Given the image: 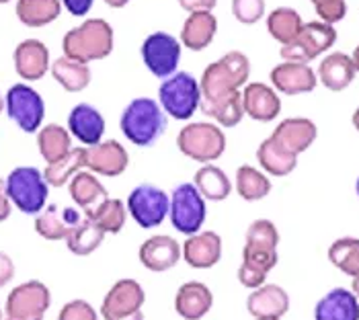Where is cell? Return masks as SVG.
<instances>
[{"label":"cell","instance_id":"obj_4","mask_svg":"<svg viewBox=\"0 0 359 320\" xmlns=\"http://www.w3.org/2000/svg\"><path fill=\"white\" fill-rule=\"evenodd\" d=\"M6 193L17 210L27 215H37L46 208L50 185L43 173L35 166H17L4 179Z\"/></svg>","mask_w":359,"mask_h":320},{"label":"cell","instance_id":"obj_58","mask_svg":"<svg viewBox=\"0 0 359 320\" xmlns=\"http://www.w3.org/2000/svg\"><path fill=\"white\" fill-rule=\"evenodd\" d=\"M0 320H2V310H0Z\"/></svg>","mask_w":359,"mask_h":320},{"label":"cell","instance_id":"obj_7","mask_svg":"<svg viewBox=\"0 0 359 320\" xmlns=\"http://www.w3.org/2000/svg\"><path fill=\"white\" fill-rule=\"evenodd\" d=\"M170 224L177 232L191 236L201 230L208 218L205 199L197 191L194 183H181L170 193V208H168Z\"/></svg>","mask_w":359,"mask_h":320},{"label":"cell","instance_id":"obj_27","mask_svg":"<svg viewBox=\"0 0 359 320\" xmlns=\"http://www.w3.org/2000/svg\"><path fill=\"white\" fill-rule=\"evenodd\" d=\"M68 191H70L72 201L83 210L84 215L95 212V210L109 197L107 189H105V185L99 181V177H97L95 173H90V171H86V168L79 171V173L70 179Z\"/></svg>","mask_w":359,"mask_h":320},{"label":"cell","instance_id":"obj_53","mask_svg":"<svg viewBox=\"0 0 359 320\" xmlns=\"http://www.w3.org/2000/svg\"><path fill=\"white\" fill-rule=\"evenodd\" d=\"M310 2H312L314 6H318V4H323V2H329V0H310Z\"/></svg>","mask_w":359,"mask_h":320},{"label":"cell","instance_id":"obj_51","mask_svg":"<svg viewBox=\"0 0 359 320\" xmlns=\"http://www.w3.org/2000/svg\"><path fill=\"white\" fill-rule=\"evenodd\" d=\"M351 292L355 293V298L359 300V275H355V277H353V284H351Z\"/></svg>","mask_w":359,"mask_h":320},{"label":"cell","instance_id":"obj_43","mask_svg":"<svg viewBox=\"0 0 359 320\" xmlns=\"http://www.w3.org/2000/svg\"><path fill=\"white\" fill-rule=\"evenodd\" d=\"M57 320H99V316L86 300H70L62 306Z\"/></svg>","mask_w":359,"mask_h":320},{"label":"cell","instance_id":"obj_11","mask_svg":"<svg viewBox=\"0 0 359 320\" xmlns=\"http://www.w3.org/2000/svg\"><path fill=\"white\" fill-rule=\"evenodd\" d=\"M52 304V293L46 284L31 279L17 286L6 298L4 320H43Z\"/></svg>","mask_w":359,"mask_h":320},{"label":"cell","instance_id":"obj_3","mask_svg":"<svg viewBox=\"0 0 359 320\" xmlns=\"http://www.w3.org/2000/svg\"><path fill=\"white\" fill-rule=\"evenodd\" d=\"M115 35L105 19H86L83 25L70 29L62 39L64 55L83 64L103 60L113 52Z\"/></svg>","mask_w":359,"mask_h":320},{"label":"cell","instance_id":"obj_17","mask_svg":"<svg viewBox=\"0 0 359 320\" xmlns=\"http://www.w3.org/2000/svg\"><path fill=\"white\" fill-rule=\"evenodd\" d=\"M13 62H15L17 74L23 80H27V82L41 80L48 74V70L52 66L50 50L39 39H25V41H21L15 48V52H13Z\"/></svg>","mask_w":359,"mask_h":320},{"label":"cell","instance_id":"obj_24","mask_svg":"<svg viewBox=\"0 0 359 320\" xmlns=\"http://www.w3.org/2000/svg\"><path fill=\"white\" fill-rule=\"evenodd\" d=\"M247 310L255 319H281L290 310V295L276 284H263L247 298Z\"/></svg>","mask_w":359,"mask_h":320},{"label":"cell","instance_id":"obj_9","mask_svg":"<svg viewBox=\"0 0 359 320\" xmlns=\"http://www.w3.org/2000/svg\"><path fill=\"white\" fill-rule=\"evenodd\" d=\"M337 41V29L323 21H310L304 23L298 37L285 46H281L283 62H300L308 64L320 53L329 52Z\"/></svg>","mask_w":359,"mask_h":320},{"label":"cell","instance_id":"obj_38","mask_svg":"<svg viewBox=\"0 0 359 320\" xmlns=\"http://www.w3.org/2000/svg\"><path fill=\"white\" fill-rule=\"evenodd\" d=\"M234 185H236V193L245 201H259L271 193L269 177L250 164H243L236 168V183Z\"/></svg>","mask_w":359,"mask_h":320},{"label":"cell","instance_id":"obj_6","mask_svg":"<svg viewBox=\"0 0 359 320\" xmlns=\"http://www.w3.org/2000/svg\"><path fill=\"white\" fill-rule=\"evenodd\" d=\"M158 103L166 115L177 121L191 119L201 105L199 80L189 72H175L158 86Z\"/></svg>","mask_w":359,"mask_h":320},{"label":"cell","instance_id":"obj_49","mask_svg":"<svg viewBox=\"0 0 359 320\" xmlns=\"http://www.w3.org/2000/svg\"><path fill=\"white\" fill-rule=\"evenodd\" d=\"M103 2L111 8H123L126 4H130V0H103Z\"/></svg>","mask_w":359,"mask_h":320},{"label":"cell","instance_id":"obj_44","mask_svg":"<svg viewBox=\"0 0 359 320\" xmlns=\"http://www.w3.org/2000/svg\"><path fill=\"white\" fill-rule=\"evenodd\" d=\"M265 279H267V273L261 271V269H257V267L249 265V263H245V261H243V265L238 267V281H241L245 288H249V290L261 288V286L265 284Z\"/></svg>","mask_w":359,"mask_h":320},{"label":"cell","instance_id":"obj_48","mask_svg":"<svg viewBox=\"0 0 359 320\" xmlns=\"http://www.w3.org/2000/svg\"><path fill=\"white\" fill-rule=\"evenodd\" d=\"M13 212V201L6 193V187H4V179H0V222L8 220V215Z\"/></svg>","mask_w":359,"mask_h":320},{"label":"cell","instance_id":"obj_8","mask_svg":"<svg viewBox=\"0 0 359 320\" xmlns=\"http://www.w3.org/2000/svg\"><path fill=\"white\" fill-rule=\"evenodd\" d=\"M4 109L11 121H15L21 132L37 133L43 126V117H46L43 97L25 82H17L6 91Z\"/></svg>","mask_w":359,"mask_h":320},{"label":"cell","instance_id":"obj_54","mask_svg":"<svg viewBox=\"0 0 359 320\" xmlns=\"http://www.w3.org/2000/svg\"><path fill=\"white\" fill-rule=\"evenodd\" d=\"M4 111V99H2V93H0V113Z\"/></svg>","mask_w":359,"mask_h":320},{"label":"cell","instance_id":"obj_26","mask_svg":"<svg viewBox=\"0 0 359 320\" xmlns=\"http://www.w3.org/2000/svg\"><path fill=\"white\" fill-rule=\"evenodd\" d=\"M218 33V19L212 11H197L189 13L181 29V46H185L191 52L205 50Z\"/></svg>","mask_w":359,"mask_h":320},{"label":"cell","instance_id":"obj_57","mask_svg":"<svg viewBox=\"0 0 359 320\" xmlns=\"http://www.w3.org/2000/svg\"><path fill=\"white\" fill-rule=\"evenodd\" d=\"M6 2H11V0H0V4H6Z\"/></svg>","mask_w":359,"mask_h":320},{"label":"cell","instance_id":"obj_5","mask_svg":"<svg viewBox=\"0 0 359 320\" xmlns=\"http://www.w3.org/2000/svg\"><path fill=\"white\" fill-rule=\"evenodd\" d=\"M177 148L187 159L210 164L226 152V133L214 121H191L177 135Z\"/></svg>","mask_w":359,"mask_h":320},{"label":"cell","instance_id":"obj_16","mask_svg":"<svg viewBox=\"0 0 359 320\" xmlns=\"http://www.w3.org/2000/svg\"><path fill=\"white\" fill-rule=\"evenodd\" d=\"M271 84L277 93L281 95H304L312 93L318 84L316 72L310 68V64H300V62H281L269 74Z\"/></svg>","mask_w":359,"mask_h":320},{"label":"cell","instance_id":"obj_42","mask_svg":"<svg viewBox=\"0 0 359 320\" xmlns=\"http://www.w3.org/2000/svg\"><path fill=\"white\" fill-rule=\"evenodd\" d=\"M232 15L243 25H255L265 15V0H232Z\"/></svg>","mask_w":359,"mask_h":320},{"label":"cell","instance_id":"obj_2","mask_svg":"<svg viewBox=\"0 0 359 320\" xmlns=\"http://www.w3.org/2000/svg\"><path fill=\"white\" fill-rule=\"evenodd\" d=\"M119 128L126 140H130L134 146L150 148L165 135L168 119L158 101L150 97H138L123 109Z\"/></svg>","mask_w":359,"mask_h":320},{"label":"cell","instance_id":"obj_12","mask_svg":"<svg viewBox=\"0 0 359 320\" xmlns=\"http://www.w3.org/2000/svg\"><path fill=\"white\" fill-rule=\"evenodd\" d=\"M181 41L166 33V31H156V33H150L142 48V62L144 66L150 70V74H154L156 79H168L177 72V66L181 62Z\"/></svg>","mask_w":359,"mask_h":320},{"label":"cell","instance_id":"obj_30","mask_svg":"<svg viewBox=\"0 0 359 320\" xmlns=\"http://www.w3.org/2000/svg\"><path fill=\"white\" fill-rule=\"evenodd\" d=\"M257 160H259L261 168L271 177H287L298 166V156L283 150L271 135L259 144Z\"/></svg>","mask_w":359,"mask_h":320},{"label":"cell","instance_id":"obj_33","mask_svg":"<svg viewBox=\"0 0 359 320\" xmlns=\"http://www.w3.org/2000/svg\"><path fill=\"white\" fill-rule=\"evenodd\" d=\"M17 19L25 27L39 29V27L50 25L62 13V2L60 0H17L15 6Z\"/></svg>","mask_w":359,"mask_h":320},{"label":"cell","instance_id":"obj_14","mask_svg":"<svg viewBox=\"0 0 359 320\" xmlns=\"http://www.w3.org/2000/svg\"><path fill=\"white\" fill-rule=\"evenodd\" d=\"M146 292L136 279H119L101 304L103 320H144Z\"/></svg>","mask_w":359,"mask_h":320},{"label":"cell","instance_id":"obj_18","mask_svg":"<svg viewBox=\"0 0 359 320\" xmlns=\"http://www.w3.org/2000/svg\"><path fill=\"white\" fill-rule=\"evenodd\" d=\"M181 257H183L181 244L166 234H156V236L144 240L138 251L140 263L154 273H163V271L172 269L181 261Z\"/></svg>","mask_w":359,"mask_h":320},{"label":"cell","instance_id":"obj_10","mask_svg":"<svg viewBox=\"0 0 359 320\" xmlns=\"http://www.w3.org/2000/svg\"><path fill=\"white\" fill-rule=\"evenodd\" d=\"M126 208L140 228L150 230L161 226L166 220L170 208V195L161 187L142 183L130 191Z\"/></svg>","mask_w":359,"mask_h":320},{"label":"cell","instance_id":"obj_55","mask_svg":"<svg viewBox=\"0 0 359 320\" xmlns=\"http://www.w3.org/2000/svg\"><path fill=\"white\" fill-rule=\"evenodd\" d=\"M355 191H358V197H359V177H358V181H355Z\"/></svg>","mask_w":359,"mask_h":320},{"label":"cell","instance_id":"obj_19","mask_svg":"<svg viewBox=\"0 0 359 320\" xmlns=\"http://www.w3.org/2000/svg\"><path fill=\"white\" fill-rule=\"evenodd\" d=\"M316 135H318V128L308 117H287L271 133V138L283 150L296 156H300L314 144Z\"/></svg>","mask_w":359,"mask_h":320},{"label":"cell","instance_id":"obj_25","mask_svg":"<svg viewBox=\"0 0 359 320\" xmlns=\"http://www.w3.org/2000/svg\"><path fill=\"white\" fill-rule=\"evenodd\" d=\"M214 306V293L201 281L183 284L175 295V310L181 319L201 320Z\"/></svg>","mask_w":359,"mask_h":320},{"label":"cell","instance_id":"obj_34","mask_svg":"<svg viewBox=\"0 0 359 320\" xmlns=\"http://www.w3.org/2000/svg\"><path fill=\"white\" fill-rule=\"evenodd\" d=\"M37 150L43 156L48 164L57 162L64 159L70 150H72V135L68 132V128H62L57 124H50L39 128L37 132Z\"/></svg>","mask_w":359,"mask_h":320},{"label":"cell","instance_id":"obj_28","mask_svg":"<svg viewBox=\"0 0 359 320\" xmlns=\"http://www.w3.org/2000/svg\"><path fill=\"white\" fill-rule=\"evenodd\" d=\"M314 320H359V300L345 288H334L316 302Z\"/></svg>","mask_w":359,"mask_h":320},{"label":"cell","instance_id":"obj_31","mask_svg":"<svg viewBox=\"0 0 359 320\" xmlns=\"http://www.w3.org/2000/svg\"><path fill=\"white\" fill-rule=\"evenodd\" d=\"M194 185L201 193L205 201H224L232 193L230 177L216 164H201V168L195 173Z\"/></svg>","mask_w":359,"mask_h":320},{"label":"cell","instance_id":"obj_22","mask_svg":"<svg viewBox=\"0 0 359 320\" xmlns=\"http://www.w3.org/2000/svg\"><path fill=\"white\" fill-rule=\"evenodd\" d=\"M68 132L84 146H95L103 142L105 133V117L97 107L88 103H79L72 107L68 115Z\"/></svg>","mask_w":359,"mask_h":320},{"label":"cell","instance_id":"obj_35","mask_svg":"<svg viewBox=\"0 0 359 320\" xmlns=\"http://www.w3.org/2000/svg\"><path fill=\"white\" fill-rule=\"evenodd\" d=\"M304 25L300 13L290 6H277L267 15V31L281 46L294 41Z\"/></svg>","mask_w":359,"mask_h":320},{"label":"cell","instance_id":"obj_15","mask_svg":"<svg viewBox=\"0 0 359 320\" xmlns=\"http://www.w3.org/2000/svg\"><path fill=\"white\" fill-rule=\"evenodd\" d=\"M130 164V154L117 140L84 146V168L101 177H119Z\"/></svg>","mask_w":359,"mask_h":320},{"label":"cell","instance_id":"obj_29","mask_svg":"<svg viewBox=\"0 0 359 320\" xmlns=\"http://www.w3.org/2000/svg\"><path fill=\"white\" fill-rule=\"evenodd\" d=\"M355 74L358 72H355L351 55L343 52H332L320 62L316 79H318V82H323V86H327L329 91L339 93V91H345L353 82Z\"/></svg>","mask_w":359,"mask_h":320},{"label":"cell","instance_id":"obj_52","mask_svg":"<svg viewBox=\"0 0 359 320\" xmlns=\"http://www.w3.org/2000/svg\"><path fill=\"white\" fill-rule=\"evenodd\" d=\"M351 121H353V128L359 132V107L353 111V117H351Z\"/></svg>","mask_w":359,"mask_h":320},{"label":"cell","instance_id":"obj_39","mask_svg":"<svg viewBox=\"0 0 359 320\" xmlns=\"http://www.w3.org/2000/svg\"><path fill=\"white\" fill-rule=\"evenodd\" d=\"M84 168V146L72 148L64 159L52 162L46 166L43 177L50 187H64L70 183V179Z\"/></svg>","mask_w":359,"mask_h":320},{"label":"cell","instance_id":"obj_37","mask_svg":"<svg viewBox=\"0 0 359 320\" xmlns=\"http://www.w3.org/2000/svg\"><path fill=\"white\" fill-rule=\"evenodd\" d=\"M199 109L214 119V124H218L220 128H234L243 121L245 117V107H243V93L236 91L228 97H224L216 103H201Z\"/></svg>","mask_w":359,"mask_h":320},{"label":"cell","instance_id":"obj_41","mask_svg":"<svg viewBox=\"0 0 359 320\" xmlns=\"http://www.w3.org/2000/svg\"><path fill=\"white\" fill-rule=\"evenodd\" d=\"M329 261L345 275H359V239L345 236L334 240L329 248Z\"/></svg>","mask_w":359,"mask_h":320},{"label":"cell","instance_id":"obj_13","mask_svg":"<svg viewBox=\"0 0 359 320\" xmlns=\"http://www.w3.org/2000/svg\"><path fill=\"white\" fill-rule=\"evenodd\" d=\"M279 232L271 220H255L247 230L243 261L269 273L277 265Z\"/></svg>","mask_w":359,"mask_h":320},{"label":"cell","instance_id":"obj_36","mask_svg":"<svg viewBox=\"0 0 359 320\" xmlns=\"http://www.w3.org/2000/svg\"><path fill=\"white\" fill-rule=\"evenodd\" d=\"M107 234L90 220L84 215L83 220L70 230V234L66 236V244H68V251L76 257H86V255H93L101 242Z\"/></svg>","mask_w":359,"mask_h":320},{"label":"cell","instance_id":"obj_40","mask_svg":"<svg viewBox=\"0 0 359 320\" xmlns=\"http://www.w3.org/2000/svg\"><path fill=\"white\" fill-rule=\"evenodd\" d=\"M105 234H119L126 226L128 218V208L121 199L117 197H107L95 212L86 213Z\"/></svg>","mask_w":359,"mask_h":320},{"label":"cell","instance_id":"obj_56","mask_svg":"<svg viewBox=\"0 0 359 320\" xmlns=\"http://www.w3.org/2000/svg\"><path fill=\"white\" fill-rule=\"evenodd\" d=\"M255 320H281V319H255Z\"/></svg>","mask_w":359,"mask_h":320},{"label":"cell","instance_id":"obj_45","mask_svg":"<svg viewBox=\"0 0 359 320\" xmlns=\"http://www.w3.org/2000/svg\"><path fill=\"white\" fill-rule=\"evenodd\" d=\"M62 8H66L72 17H84L86 13H90L95 0H60Z\"/></svg>","mask_w":359,"mask_h":320},{"label":"cell","instance_id":"obj_20","mask_svg":"<svg viewBox=\"0 0 359 320\" xmlns=\"http://www.w3.org/2000/svg\"><path fill=\"white\" fill-rule=\"evenodd\" d=\"M185 263L194 269H212L222 259V239L218 232L205 230L187 236L181 246Z\"/></svg>","mask_w":359,"mask_h":320},{"label":"cell","instance_id":"obj_23","mask_svg":"<svg viewBox=\"0 0 359 320\" xmlns=\"http://www.w3.org/2000/svg\"><path fill=\"white\" fill-rule=\"evenodd\" d=\"M81 220V213L74 208H57L52 204L35 215V232L46 240H66Z\"/></svg>","mask_w":359,"mask_h":320},{"label":"cell","instance_id":"obj_50","mask_svg":"<svg viewBox=\"0 0 359 320\" xmlns=\"http://www.w3.org/2000/svg\"><path fill=\"white\" fill-rule=\"evenodd\" d=\"M351 60H353V66H355V72H359V46L351 53Z\"/></svg>","mask_w":359,"mask_h":320},{"label":"cell","instance_id":"obj_46","mask_svg":"<svg viewBox=\"0 0 359 320\" xmlns=\"http://www.w3.org/2000/svg\"><path fill=\"white\" fill-rule=\"evenodd\" d=\"M13 277H15V263L6 253L0 251V288H4Z\"/></svg>","mask_w":359,"mask_h":320},{"label":"cell","instance_id":"obj_1","mask_svg":"<svg viewBox=\"0 0 359 320\" xmlns=\"http://www.w3.org/2000/svg\"><path fill=\"white\" fill-rule=\"evenodd\" d=\"M250 76V62L243 52H228L212 62L199 80L201 103H216L224 97L241 91Z\"/></svg>","mask_w":359,"mask_h":320},{"label":"cell","instance_id":"obj_21","mask_svg":"<svg viewBox=\"0 0 359 320\" xmlns=\"http://www.w3.org/2000/svg\"><path fill=\"white\" fill-rule=\"evenodd\" d=\"M243 107L245 115L255 121H273L281 111V99L277 91L263 82H249L243 91Z\"/></svg>","mask_w":359,"mask_h":320},{"label":"cell","instance_id":"obj_47","mask_svg":"<svg viewBox=\"0 0 359 320\" xmlns=\"http://www.w3.org/2000/svg\"><path fill=\"white\" fill-rule=\"evenodd\" d=\"M179 4L187 13H197V11H214L218 0H179Z\"/></svg>","mask_w":359,"mask_h":320},{"label":"cell","instance_id":"obj_32","mask_svg":"<svg viewBox=\"0 0 359 320\" xmlns=\"http://www.w3.org/2000/svg\"><path fill=\"white\" fill-rule=\"evenodd\" d=\"M50 72L54 80L68 93H83L84 88L90 84V68L88 64L70 60L66 55L57 58L52 62Z\"/></svg>","mask_w":359,"mask_h":320}]
</instances>
